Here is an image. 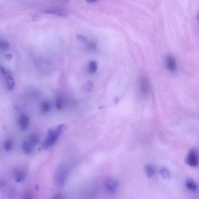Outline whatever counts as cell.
Segmentation results:
<instances>
[{
  "mask_svg": "<svg viewBox=\"0 0 199 199\" xmlns=\"http://www.w3.org/2000/svg\"><path fill=\"white\" fill-rule=\"evenodd\" d=\"M29 119L28 117L25 115H21L19 119V125L20 128L25 130L29 126Z\"/></svg>",
  "mask_w": 199,
  "mask_h": 199,
  "instance_id": "obj_9",
  "label": "cell"
},
{
  "mask_svg": "<svg viewBox=\"0 0 199 199\" xmlns=\"http://www.w3.org/2000/svg\"><path fill=\"white\" fill-rule=\"evenodd\" d=\"M98 70L97 63L95 61H91L89 63L88 71L90 73L94 74L96 73Z\"/></svg>",
  "mask_w": 199,
  "mask_h": 199,
  "instance_id": "obj_15",
  "label": "cell"
},
{
  "mask_svg": "<svg viewBox=\"0 0 199 199\" xmlns=\"http://www.w3.org/2000/svg\"><path fill=\"white\" fill-rule=\"evenodd\" d=\"M45 12L48 14H54L57 16L62 17H66L68 15L66 11L60 9H47Z\"/></svg>",
  "mask_w": 199,
  "mask_h": 199,
  "instance_id": "obj_8",
  "label": "cell"
},
{
  "mask_svg": "<svg viewBox=\"0 0 199 199\" xmlns=\"http://www.w3.org/2000/svg\"><path fill=\"white\" fill-rule=\"evenodd\" d=\"M86 88L88 90H91L93 88V84L91 82H88L86 84Z\"/></svg>",
  "mask_w": 199,
  "mask_h": 199,
  "instance_id": "obj_23",
  "label": "cell"
},
{
  "mask_svg": "<svg viewBox=\"0 0 199 199\" xmlns=\"http://www.w3.org/2000/svg\"><path fill=\"white\" fill-rule=\"evenodd\" d=\"M159 173L164 179L168 180L170 178V173L169 170L165 167L161 168L159 170Z\"/></svg>",
  "mask_w": 199,
  "mask_h": 199,
  "instance_id": "obj_12",
  "label": "cell"
},
{
  "mask_svg": "<svg viewBox=\"0 0 199 199\" xmlns=\"http://www.w3.org/2000/svg\"><path fill=\"white\" fill-rule=\"evenodd\" d=\"M51 199H63V198L62 196H60V195H57L53 198Z\"/></svg>",
  "mask_w": 199,
  "mask_h": 199,
  "instance_id": "obj_28",
  "label": "cell"
},
{
  "mask_svg": "<svg viewBox=\"0 0 199 199\" xmlns=\"http://www.w3.org/2000/svg\"><path fill=\"white\" fill-rule=\"evenodd\" d=\"M24 199H32V196H31L30 194H27V195L25 196Z\"/></svg>",
  "mask_w": 199,
  "mask_h": 199,
  "instance_id": "obj_26",
  "label": "cell"
},
{
  "mask_svg": "<svg viewBox=\"0 0 199 199\" xmlns=\"http://www.w3.org/2000/svg\"><path fill=\"white\" fill-rule=\"evenodd\" d=\"M13 147V143L10 140H7L4 143V148L6 151H9L11 150Z\"/></svg>",
  "mask_w": 199,
  "mask_h": 199,
  "instance_id": "obj_18",
  "label": "cell"
},
{
  "mask_svg": "<svg viewBox=\"0 0 199 199\" xmlns=\"http://www.w3.org/2000/svg\"><path fill=\"white\" fill-rule=\"evenodd\" d=\"M76 37L79 41L83 42V43H86L87 41L86 39L83 36L80 35H78Z\"/></svg>",
  "mask_w": 199,
  "mask_h": 199,
  "instance_id": "obj_22",
  "label": "cell"
},
{
  "mask_svg": "<svg viewBox=\"0 0 199 199\" xmlns=\"http://www.w3.org/2000/svg\"><path fill=\"white\" fill-rule=\"evenodd\" d=\"M51 106L50 102L48 101H44L41 104V110L44 113H47L50 110Z\"/></svg>",
  "mask_w": 199,
  "mask_h": 199,
  "instance_id": "obj_16",
  "label": "cell"
},
{
  "mask_svg": "<svg viewBox=\"0 0 199 199\" xmlns=\"http://www.w3.org/2000/svg\"><path fill=\"white\" fill-rule=\"evenodd\" d=\"M0 72H1V73H2V75L5 76H7V75L10 73L9 72H8V71L6 70L4 68V67L2 66H0Z\"/></svg>",
  "mask_w": 199,
  "mask_h": 199,
  "instance_id": "obj_21",
  "label": "cell"
},
{
  "mask_svg": "<svg viewBox=\"0 0 199 199\" xmlns=\"http://www.w3.org/2000/svg\"><path fill=\"white\" fill-rule=\"evenodd\" d=\"M140 87L142 93L147 95L149 93L150 87L148 79L145 77H142L140 81Z\"/></svg>",
  "mask_w": 199,
  "mask_h": 199,
  "instance_id": "obj_6",
  "label": "cell"
},
{
  "mask_svg": "<svg viewBox=\"0 0 199 199\" xmlns=\"http://www.w3.org/2000/svg\"><path fill=\"white\" fill-rule=\"evenodd\" d=\"M185 162L192 167H196L198 166V155L197 152L195 150H190L185 158Z\"/></svg>",
  "mask_w": 199,
  "mask_h": 199,
  "instance_id": "obj_3",
  "label": "cell"
},
{
  "mask_svg": "<svg viewBox=\"0 0 199 199\" xmlns=\"http://www.w3.org/2000/svg\"><path fill=\"white\" fill-rule=\"evenodd\" d=\"M23 150L25 154H31L32 151V145L29 141H26L22 143Z\"/></svg>",
  "mask_w": 199,
  "mask_h": 199,
  "instance_id": "obj_10",
  "label": "cell"
},
{
  "mask_svg": "<svg viewBox=\"0 0 199 199\" xmlns=\"http://www.w3.org/2000/svg\"><path fill=\"white\" fill-rule=\"evenodd\" d=\"M119 183L117 180L114 179H109L106 181L105 187L106 190L110 193H113L117 189Z\"/></svg>",
  "mask_w": 199,
  "mask_h": 199,
  "instance_id": "obj_5",
  "label": "cell"
},
{
  "mask_svg": "<svg viewBox=\"0 0 199 199\" xmlns=\"http://www.w3.org/2000/svg\"><path fill=\"white\" fill-rule=\"evenodd\" d=\"M29 141L32 145H35L39 142V138L37 135L33 134L30 136Z\"/></svg>",
  "mask_w": 199,
  "mask_h": 199,
  "instance_id": "obj_17",
  "label": "cell"
},
{
  "mask_svg": "<svg viewBox=\"0 0 199 199\" xmlns=\"http://www.w3.org/2000/svg\"><path fill=\"white\" fill-rule=\"evenodd\" d=\"M145 171L147 177L148 178H151L155 175V170L152 165H146L145 168Z\"/></svg>",
  "mask_w": 199,
  "mask_h": 199,
  "instance_id": "obj_13",
  "label": "cell"
},
{
  "mask_svg": "<svg viewBox=\"0 0 199 199\" xmlns=\"http://www.w3.org/2000/svg\"><path fill=\"white\" fill-rule=\"evenodd\" d=\"M6 82L7 87L8 90H13L15 85V82L14 78L10 74V73L6 76Z\"/></svg>",
  "mask_w": 199,
  "mask_h": 199,
  "instance_id": "obj_11",
  "label": "cell"
},
{
  "mask_svg": "<svg viewBox=\"0 0 199 199\" xmlns=\"http://www.w3.org/2000/svg\"><path fill=\"white\" fill-rule=\"evenodd\" d=\"M89 47H90V49H95V48H96V46L94 43H91V44H90V45L89 46Z\"/></svg>",
  "mask_w": 199,
  "mask_h": 199,
  "instance_id": "obj_24",
  "label": "cell"
},
{
  "mask_svg": "<svg viewBox=\"0 0 199 199\" xmlns=\"http://www.w3.org/2000/svg\"><path fill=\"white\" fill-rule=\"evenodd\" d=\"M64 128V125H61L50 129L43 142V147L47 148L53 144L58 139Z\"/></svg>",
  "mask_w": 199,
  "mask_h": 199,
  "instance_id": "obj_1",
  "label": "cell"
},
{
  "mask_svg": "<svg viewBox=\"0 0 199 199\" xmlns=\"http://www.w3.org/2000/svg\"><path fill=\"white\" fill-rule=\"evenodd\" d=\"M185 185L188 189L193 192L197 190L198 186L196 182L191 178H187L185 181Z\"/></svg>",
  "mask_w": 199,
  "mask_h": 199,
  "instance_id": "obj_7",
  "label": "cell"
},
{
  "mask_svg": "<svg viewBox=\"0 0 199 199\" xmlns=\"http://www.w3.org/2000/svg\"><path fill=\"white\" fill-rule=\"evenodd\" d=\"M86 2H87L88 3L93 4L96 3V2H98V1H96V0H89V1H87Z\"/></svg>",
  "mask_w": 199,
  "mask_h": 199,
  "instance_id": "obj_27",
  "label": "cell"
},
{
  "mask_svg": "<svg viewBox=\"0 0 199 199\" xmlns=\"http://www.w3.org/2000/svg\"><path fill=\"white\" fill-rule=\"evenodd\" d=\"M14 177L17 182H20L24 180L25 178V173L24 172L20 170H17L14 173Z\"/></svg>",
  "mask_w": 199,
  "mask_h": 199,
  "instance_id": "obj_14",
  "label": "cell"
},
{
  "mask_svg": "<svg viewBox=\"0 0 199 199\" xmlns=\"http://www.w3.org/2000/svg\"><path fill=\"white\" fill-rule=\"evenodd\" d=\"M9 47V44L6 42H0V48L2 49H7Z\"/></svg>",
  "mask_w": 199,
  "mask_h": 199,
  "instance_id": "obj_20",
  "label": "cell"
},
{
  "mask_svg": "<svg viewBox=\"0 0 199 199\" xmlns=\"http://www.w3.org/2000/svg\"><path fill=\"white\" fill-rule=\"evenodd\" d=\"M67 175V170L64 166H61L56 171L55 175L56 184L59 187L62 186L64 184Z\"/></svg>",
  "mask_w": 199,
  "mask_h": 199,
  "instance_id": "obj_2",
  "label": "cell"
},
{
  "mask_svg": "<svg viewBox=\"0 0 199 199\" xmlns=\"http://www.w3.org/2000/svg\"><path fill=\"white\" fill-rule=\"evenodd\" d=\"M6 58L8 60H10L12 58V56L11 54H7L5 55Z\"/></svg>",
  "mask_w": 199,
  "mask_h": 199,
  "instance_id": "obj_25",
  "label": "cell"
},
{
  "mask_svg": "<svg viewBox=\"0 0 199 199\" xmlns=\"http://www.w3.org/2000/svg\"><path fill=\"white\" fill-rule=\"evenodd\" d=\"M166 68L171 72H174L177 69V65L175 58L171 55H168L166 60Z\"/></svg>",
  "mask_w": 199,
  "mask_h": 199,
  "instance_id": "obj_4",
  "label": "cell"
},
{
  "mask_svg": "<svg viewBox=\"0 0 199 199\" xmlns=\"http://www.w3.org/2000/svg\"><path fill=\"white\" fill-rule=\"evenodd\" d=\"M63 101L62 99L58 98L56 101V107L58 109H61L62 108L63 106Z\"/></svg>",
  "mask_w": 199,
  "mask_h": 199,
  "instance_id": "obj_19",
  "label": "cell"
}]
</instances>
